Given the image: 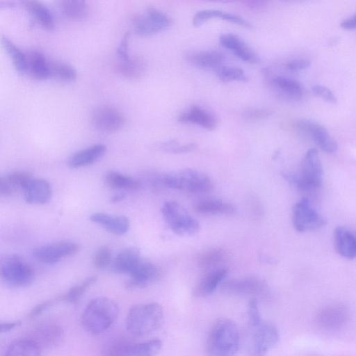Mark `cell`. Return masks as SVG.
Here are the masks:
<instances>
[{
	"label": "cell",
	"instance_id": "obj_1",
	"mask_svg": "<svg viewBox=\"0 0 356 356\" xmlns=\"http://www.w3.org/2000/svg\"><path fill=\"white\" fill-rule=\"evenodd\" d=\"M245 339L247 356H266L280 340L277 327L273 323L262 318L255 298H252L248 303V327Z\"/></svg>",
	"mask_w": 356,
	"mask_h": 356
},
{
	"label": "cell",
	"instance_id": "obj_2",
	"mask_svg": "<svg viewBox=\"0 0 356 356\" xmlns=\"http://www.w3.org/2000/svg\"><path fill=\"white\" fill-rule=\"evenodd\" d=\"M119 312V307L115 301L107 297H97L91 300L83 309L81 323L88 332L99 334L115 323Z\"/></svg>",
	"mask_w": 356,
	"mask_h": 356
},
{
	"label": "cell",
	"instance_id": "obj_3",
	"mask_svg": "<svg viewBox=\"0 0 356 356\" xmlns=\"http://www.w3.org/2000/svg\"><path fill=\"white\" fill-rule=\"evenodd\" d=\"M240 346V333L232 320L222 318L213 323L207 340L209 356H235Z\"/></svg>",
	"mask_w": 356,
	"mask_h": 356
},
{
	"label": "cell",
	"instance_id": "obj_4",
	"mask_svg": "<svg viewBox=\"0 0 356 356\" xmlns=\"http://www.w3.org/2000/svg\"><path fill=\"white\" fill-rule=\"evenodd\" d=\"M163 309L157 302L132 306L125 318V327L134 337H145L157 331L163 322Z\"/></svg>",
	"mask_w": 356,
	"mask_h": 356
},
{
	"label": "cell",
	"instance_id": "obj_5",
	"mask_svg": "<svg viewBox=\"0 0 356 356\" xmlns=\"http://www.w3.org/2000/svg\"><path fill=\"white\" fill-rule=\"evenodd\" d=\"M283 177L300 191H314L322 185L323 170L317 149L311 148L301 163L300 172H284Z\"/></svg>",
	"mask_w": 356,
	"mask_h": 356
},
{
	"label": "cell",
	"instance_id": "obj_6",
	"mask_svg": "<svg viewBox=\"0 0 356 356\" xmlns=\"http://www.w3.org/2000/svg\"><path fill=\"white\" fill-rule=\"evenodd\" d=\"M156 184L169 188L191 193H204L212 190L213 183L204 173L184 169L160 175L156 178Z\"/></svg>",
	"mask_w": 356,
	"mask_h": 356
},
{
	"label": "cell",
	"instance_id": "obj_7",
	"mask_svg": "<svg viewBox=\"0 0 356 356\" xmlns=\"http://www.w3.org/2000/svg\"><path fill=\"white\" fill-rule=\"evenodd\" d=\"M1 279L14 287H26L32 284L35 278L33 268L17 254L6 256L1 261Z\"/></svg>",
	"mask_w": 356,
	"mask_h": 356
},
{
	"label": "cell",
	"instance_id": "obj_8",
	"mask_svg": "<svg viewBox=\"0 0 356 356\" xmlns=\"http://www.w3.org/2000/svg\"><path fill=\"white\" fill-rule=\"evenodd\" d=\"M161 213L170 229L179 236H191L200 229L198 221L191 216L178 202H165L161 207Z\"/></svg>",
	"mask_w": 356,
	"mask_h": 356
},
{
	"label": "cell",
	"instance_id": "obj_9",
	"mask_svg": "<svg viewBox=\"0 0 356 356\" xmlns=\"http://www.w3.org/2000/svg\"><path fill=\"white\" fill-rule=\"evenodd\" d=\"M162 348L159 339L134 343L118 341L108 345L104 350L105 356H156Z\"/></svg>",
	"mask_w": 356,
	"mask_h": 356
},
{
	"label": "cell",
	"instance_id": "obj_10",
	"mask_svg": "<svg viewBox=\"0 0 356 356\" xmlns=\"http://www.w3.org/2000/svg\"><path fill=\"white\" fill-rule=\"evenodd\" d=\"M294 228L300 232L321 228L327 223L326 219L312 207L307 198H302L295 204L292 211Z\"/></svg>",
	"mask_w": 356,
	"mask_h": 356
},
{
	"label": "cell",
	"instance_id": "obj_11",
	"mask_svg": "<svg viewBox=\"0 0 356 356\" xmlns=\"http://www.w3.org/2000/svg\"><path fill=\"white\" fill-rule=\"evenodd\" d=\"M172 20L163 12L151 7L134 18L135 32L143 36L153 35L170 26Z\"/></svg>",
	"mask_w": 356,
	"mask_h": 356
},
{
	"label": "cell",
	"instance_id": "obj_12",
	"mask_svg": "<svg viewBox=\"0 0 356 356\" xmlns=\"http://www.w3.org/2000/svg\"><path fill=\"white\" fill-rule=\"evenodd\" d=\"M350 317L349 309L343 304L333 303L322 307L317 313V325L326 331H337L343 328Z\"/></svg>",
	"mask_w": 356,
	"mask_h": 356
},
{
	"label": "cell",
	"instance_id": "obj_13",
	"mask_svg": "<svg viewBox=\"0 0 356 356\" xmlns=\"http://www.w3.org/2000/svg\"><path fill=\"white\" fill-rule=\"evenodd\" d=\"M266 84L280 97L286 100H298L303 95L301 83L291 77L275 75L265 69L263 72Z\"/></svg>",
	"mask_w": 356,
	"mask_h": 356
},
{
	"label": "cell",
	"instance_id": "obj_14",
	"mask_svg": "<svg viewBox=\"0 0 356 356\" xmlns=\"http://www.w3.org/2000/svg\"><path fill=\"white\" fill-rule=\"evenodd\" d=\"M94 126L104 133H114L121 129L125 123V117L118 108L109 105H101L92 112Z\"/></svg>",
	"mask_w": 356,
	"mask_h": 356
},
{
	"label": "cell",
	"instance_id": "obj_15",
	"mask_svg": "<svg viewBox=\"0 0 356 356\" xmlns=\"http://www.w3.org/2000/svg\"><path fill=\"white\" fill-rule=\"evenodd\" d=\"M296 129L309 136L323 152L334 153L338 148L337 143L327 130L317 122L302 119L296 123Z\"/></svg>",
	"mask_w": 356,
	"mask_h": 356
},
{
	"label": "cell",
	"instance_id": "obj_16",
	"mask_svg": "<svg viewBox=\"0 0 356 356\" xmlns=\"http://www.w3.org/2000/svg\"><path fill=\"white\" fill-rule=\"evenodd\" d=\"M221 289L224 293L233 296L260 295L266 292L267 284L259 277L245 276L224 281Z\"/></svg>",
	"mask_w": 356,
	"mask_h": 356
},
{
	"label": "cell",
	"instance_id": "obj_17",
	"mask_svg": "<svg viewBox=\"0 0 356 356\" xmlns=\"http://www.w3.org/2000/svg\"><path fill=\"white\" fill-rule=\"evenodd\" d=\"M80 250V245L74 242L61 241L42 245L33 250V256L44 264H54L60 259L72 256Z\"/></svg>",
	"mask_w": 356,
	"mask_h": 356
},
{
	"label": "cell",
	"instance_id": "obj_18",
	"mask_svg": "<svg viewBox=\"0 0 356 356\" xmlns=\"http://www.w3.org/2000/svg\"><path fill=\"white\" fill-rule=\"evenodd\" d=\"M161 275V270L156 264L141 259L129 274V279L125 282V287L129 290L145 288L156 282Z\"/></svg>",
	"mask_w": 356,
	"mask_h": 356
},
{
	"label": "cell",
	"instance_id": "obj_19",
	"mask_svg": "<svg viewBox=\"0 0 356 356\" xmlns=\"http://www.w3.org/2000/svg\"><path fill=\"white\" fill-rule=\"evenodd\" d=\"M27 337L34 341L41 348H51L62 343L65 332L58 324L44 322L34 327Z\"/></svg>",
	"mask_w": 356,
	"mask_h": 356
},
{
	"label": "cell",
	"instance_id": "obj_20",
	"mask_svg": "<svg viewBox=\"0 0 356 356\" xmlns=\"http://www.w3.org/2000/svg\"><path fill=\"white\" fill-rule=\"evenodd\" d=\"M178 121L197 125L206 130L213 131L218 125L217 118L204 108L194 105L178 116Z\"/></svg>",
	"mask_w": 356,
	"mask_h": 356
},
{
	"label": "cell",
	"instance_id": "obj_21",
	"mask_svg": "<svg viewBox=\"0 0 356 356\" xmlns=\"http://www.w3.org/2000/svg\"><path fill=\"white\" fill-rule=\"evenodd\" d=\"M227 272L228 270L225 267L205 271L193 288V296L203 298L211 294L223 282Z\"/></svg>",
	"mask_w": 356,
	"mask_h": 356
},
{
	"label": "cell",
	"instance_id": "obj_22",
	"mask_svg": "<svg viewBox=\"0 0 356 356\" xmlns=\"http://www.w3.org/2000/svg\"><path fill=\"white\" fill-rule=\"evenodd\" d=\"M25 201L29 204H43L52 195L50 184L44 179L33 178L22 189Z\"/></svg>",
	"mask_w": 356,
	"mask_h": 356
},
{
	"label": "cell",
	"instance_id": "obj_23",
	"mask_svg": "<svg viewBox=\"0 0 356 356\" xmlns=\"http://www.w3.org/2000/svg\"><path fill=\"white\" fill-rule=\"evenodd\" d=\"M219 40L223 47L232 51L239 59L250 63L259 62L258 56L237 35L232 33L222 34Z\"/></svg>",
	"mask_w": 356,
	"mask_h": 356
},
{
	"label": "cell",
	"instance_id": "obj_24",
	"mask_svg": "<svg viewBox=\"0 0 356 356\" xmlns=\"http://www.w3.org/2000/svg\"><path fill=\"white\" fill-rule=\"evenodd\" d=\"M187 62L202 70H217L223 65L224 55L217 51L207 50L190 52L186 54Z\"/></svg>",
	"mask_w": 356,
	"mask_h": 356
},
{
	"label": "cell",
	"instance_id": "obj_25",
	"mask_svg": "<svg viewBox=\"0 0 356 356\" xmlns=\"http://www.w3.org/2000/svg\"><path fill=\"white\" fill-rule=\"evenodd\" d=\"M211 19H220L246 29L253 28L252 24L241 16L217 9H206L197 12L193 16L192 22L194 26L198 27Z\"/></svg>",
	"mask_w": 356,
	"mask_h": 356
},
{
	"label": "cell",
	"instance_id": "obj_26",
	"mask_svg": "<svg viewBox=\"0 0 356 356\" xmlns=\"http://www.w3.org/2000/svg\"><path fill=\"white\" fill-rule=\"evenodd\" d=\"M90 220L115 235L127 233L130 226L129 219L124 216H112L99 212L92 213Z\"/></svg>",
	"mask_w": 356,
	"mask_h": 356
},
{
	"label": "cell",
	"instance_id": "obj_27",
	"mask_svg": "<svg viewBox=\"0 0 356 356\" xmlns=\"http://www.w3.org/2000/svg\"><path fill=\"white\" fill-rule=\"evenodd\" d=\"M334 244L337 252L347 259L356 258V234L343 227L334 231Z\"/></svg>",
	"mask_w": 356,
	"mask_h": 356
},
{
	"label": "cell",
	"instance_id": "obj_28",
	"mask_svg": "<svg viewBox=\"0 0 356 356\" xmlns=\"http://www.w3.org/2000/svg\"><path fill=\"white\" fill-rule=\"evenodd\" d=\"M106 152V147L96 144L76 152L68 159L67 165L71 168L88 166L99 160Z\"/></svg>",
	"mask_w": 356,
	"mask_h": 356
},
{
	"label": "cell",
	"instance_id": "obj_29",
	"mask_svg": "<svg viewBox=\"0 0 356 356\" xmlns=\"http://www.w3.org/2000/svg\"><path fill=\"white\" fill-rule=\"evenodd\" d=\"M26 55V71L32 78L38 80L50 76L49 61L40 51H31Z\"/></svg>",
	"mask_w": 356,
	"mask_h": 356
},
{
	"label": "cell",
	"instance_id": "obj_30",
	"mask_svg": "<svg viewBox=\"0 0 356 356\" xmlns=\"http://www.w3.org/2000/svg\"><path fill=\"white\" fill-rule=\"evenodd\" d=\"M141 259L140 250L137 248H124L114 259L111 270L116 273L129 275Z\"/></svg>",
	"mask_w": 356,
	"mask_h": 356
},
{
	"label": "cell",
	"instance_id": "obj_31",
	"mask_svg": "<svg viewBox=\"0 0 356 356\" xmlns=\"http://www.w3.org/2000/svg\"><path fill=\"white\" fill-rule=\"evenodd\" d=\"M42 348L29 337L12 342L6 348L3 356H41Z\"/></svg>",
	"mask_w": 356,
	"mask_h": 356
},
{
	"label": "cell",
	"instance_id": "obj_32",
	"mask_svg": "<svg viewBox=\"0 0 356 356\" xmlns=\"http://www.w3.org/2000/svg\"><path fill=\"white\" fill-rule=\"evenodd\" d=\"M195 210L202 214H234L235 207L219 199H206L197 202Z\"/></svg>",
	"mask_w": 356,
	"mask_h": 356
},
{
	"label": "cell",
	"instance_id": "obj_33",
	"mask_svg": "<svg viewBox=\"0 0 356 356\" xmlns=\"http://www.w3.org/2000/svg\"><path fill=\"white\" fill-rule=\"evenodd\" d=\"M23 3L26 10L42 28L46 30L54 29V17L47 6L37 1H26Z\"/></svg>",
	"mask_w": 356,
	"mask_h": 356
},
{
	"label": "cell",
	"instance_id": "obj_34",
	"mask_svg": "<svg viewBox=\"0 0 356 356\" xmlns=\"http://www.w3.org/2000/svg\"><path fill=\"white\" fill-rule=\"evenodd\" d=\"M145 63L138 57H128L122 60H118V72L124 77L135 79L141 77L145 71Z\"/></svg>",
	"mask_w": 356,
	"mask_h": 356
},
{
	"label": "cell",
	"instance_id": "obj_35",
	"mask_svg": "<svg viewBox=\"0 0 356 356\" xmlns=\"http://www.w3.org/2000/svg\"><path fill=\"white\" fill-rule=\"evenodd\" d=\"M227 254L222 248H211L201 253L197 259L198 267L205 271L220 268Z\"/></svg>",
	"mask_w": 356,
	"mask_h": 356
},
{
	"label": "cell",
	"instance_id": "obj_36",
	"mask_svg": "<svg viewBox=\"0 0 356 356\" xmlns=\"http://www.w3.org/2000/svg\"><path fill=\"white\" fill-rule=\"evenodd\" d=\"M104 182L108 187L115 189L134 190L140 186V181L137 179L116 171L107 172L104 175Z\"/></svg>",
	"mask_w": 356,
	"mask_h": 356
},
{
	"label": "cell",
	"instance_id": "obj_37",
	"mask_svg": "<svg viewBox=\"0 0 356 356\" xmlns=\"http://www.w3.org/2000/svg\"><path fill=\"white\" fill-rule=\"evenodd\" d=\"M97 280L96 276H90L86 278L80 283L70 288L63 295L57 297V301L75 303L78 302L85 292L93 285Z\"/></svg>",
	"mask_w": 356,
	"mask_h": 356
},
{
	"label": "cell",
	"instance_id": "obj_38",
	"mask_svg": "<svg viewBox=\"0 0 356 356\" xmlns=\"http://www.w3.org/2000/svg\"><path fill=\"white\" fill-rule=\"evenodd\" d=\"M1 42L4 49L12 59L15 69L20 73L26 71V55L13 41L6 36H2Z\"/></svg>",
	"mask_w": 356,
	"mask_h": 356
},
{
	"label": "cell",
	"instance_id": "obj_39",
	"mask_svg": "<svg viewBox=\"0 0 356 356\" xmlns=\"http://www.w3.org/2000/svg\"><path fill=\"white\" fill-rule=\"evenodd\" d=\"M60 8L63 14L71 19H81L88 13L86 2L82 0L62 1H60Z\"/></svg>",
	"mask_w": 356,
	"mask_h": 356
},
{
	"label": "cell",
	"instance_id": "obj_40",
	"mask_svg": "<svg viewBox=\"0 0 356 356\" xmlns=\"http://www.w3.org/2000/svg\"><path fill=\"white\" fill-rule=\"evenodd\" d=\"M50 76L64 81H72L77 76L76 70L72 65L60 61H49Z\"/></svg>",
	"mask_w": 356,
	"mask_h": 356
},
{
	"label": "cell",
	"instance_id": "obj_41",
	"mask_svg": "<svg viewBox=\"0 0 356 356\" xmlns=\"http://www.w3.org/2000/svg\"><path fill=\"white\" fill-rule=\"evenodd\" d=\"M216 72L218 78L222 82L248 81L245 72L237 67L222 65Z\"/></svg>",
	"mask_w": 356,
	"mask_h": 356
},
{
	"label": "cell",
	"instance_id": "obj_42",
	"mask_svg": "<svg viewBox=\"0 0 356 356\" xmlns=\"http://www.w3.org/2000/svg\"><path fill=\"white\" fill-rule=\"evenodd\" d=\"M3 177L15 191L16 189L22 190L33 179V175L29 171H15Z\"/></svg>",
	"mask_w": 356,
	"mask_h": 356
},
{
	"label": "cell",
	"instance_id": "obj_43",
	"mask_svg": "<svg viewBox=\"0 0 356 356\" xmlns=\"http://www.w3.org/2000/svg\"><path fill=\"white\" fill-rule=\"evenodd\" d=\"M159 147L163 151L168 153L182 154L195 150L197 145L195 143L180 144L176 140H170L161 143Z\"/></svg>",
	"mask_w": 356,
	"mask_h": 356
},
{
	"label": "cell",
	"instance_id": "obj_44",
	"mask_svg": "<svg viewBox=\"0 0 356 356\" xmlns=\"http://www.w3.org/2000/svg\"><path fill=\"white\" fill-rule=\"evenodd\" d=\"M111 262V251L107 246L100 247L95 253L92 264L95 268L102 270Z\"/></svg>",
	"mask_w": 356,
	"mask_h": 356
},
{
	"label": "cell",
	"instance_id": "obj_45",
	"mask_svg": "<svg viewBox=\"0 0 356 356\" xmlns=\"http://www.w3.org/2000/svg\"><path fill=\"white\" fill-rule=\"evenodd\" d=\"M243 117L248 120H259L268 118L271 111L266 108H248L243 112Z\"/></svg>",
	"mask_w": 356,
	"mask_h": 356
},
{
	"label": "cell",
	"instance_id": "obj_46",
	"mask_svg": "<svg viewBox=\"0 0 356 356\" xmlns=\"http://www.w3.org/2000/svg\"><path fill=\"white\" fill-rule=\"evenodd\" d=\"M312 92L315 96L321 98L328 103L335 104L337 101L335 95L324 86L319 84L314 85L312 87Z\"/></svg>",
	"mask_w": 356,
	"mask_h": 356
},
{
	"label": "cell",
	"instance_id": "obj_47",
	"mask_svg": "<svg viewBox=\"0 0 356 356\" xmlns=\"http://www.w3.org/2000/svg\"><path fill=\"white\" fill-rule=\"evenodd\" d=\"M129 39V33L128 32L124 35L117 48L118 60H122L129 57L128 53Z\"/></svg>",
	"mask_w": 356,
	"mask_h": 356
},
{
	"label": "cell",
	"instance_id": "obj_48",
	"mask_svg": "<svg viewBox=\"0 0 356 356\" xmlns=\"http://www.w3.org/2000/svg\"><path fill=\"white\" fill-rule=\"evenodd\" d=\"M55 302H57V300L55 299L54 300H49L44 302H42L38 305H36L33 309L30 311V312L28 314L29 318H33L41 314H42L44 311H46L47 309L51 307Z\"/></svg>",
	"mask_w": 356,
	"mask_h": 356
},
{
	"label": "cell",
	"instance_id": "obj_49",
	"mask_svg": "<svg viewBox=\"0 0 356 356\" xmlns=\"http://www.w3.org/2000/svg\"><path fill=\"white\" fill-rule=\"evenodd\" d=\"M310 62L304 58H296L288 61L286 67L291 71H299L307 68Z\"/></svg>",
	"mask_w": 356,
	"mask_h": 356
},
{
	"label": "cell",
	"instance_id": "obj_50",
	"mask_svg": "<svg viewBox=\"0 0 356 356\" xmlns=\"http://www.w3.org/2000/svg\"><path fill=\"white\" fill-rule=\"evenodd\" d=\"M246 8L252 11H262L267 7L268 2L261 0H245L241 1Z\"/></svg>",
	"mask_w": 356,
	"mask_h": 356
},
{
	"label": "cell",
	"instance_id": "obj_51",
	"mask_svg": "<svg viewBox=\"0 0 356 356\" xmlns=\"http://www.w3.org/2000/svg\"><path fill=\"white\" fill-rule=\"evenodd\" d=\"M341 27L346 30L356 29V13L343 19L340 24Z\"/></svg>",
	"mask_w": 356,
	"mask_h": 356
},
{
	"label": "cell",
	"instance_id": "obj_52",
	"mask_svg": "<svg viewBox=\"0 0 356 356\" xmlns=\"http://www.w3.org/2000/svg\"><path fill=\"white\" fill-rule=\"evenodd\" d=\"M21 325L20 321H9L1 323V332H8Z\"/></svg>",
	"mask_w": 356,
	"mask_h": 356
},
{
	"label": "cell",
	"instance_id": "obj_53",
	"mask_svg": "<svg viewBox=\"0 0 356 356\" xmlns=\"http://www.w3.org/2000/svg\"><path fill=\"white\" fill-rule=\"evenodd\" d=\"M14 192V190L11 188V186L8 184V183L6 181L3 177H1L0 179V193L2 196H9L12 195Z\"/></svg>",
	"mask_w": 356,
	"mask_h": 356
},
{
	"label": "cell",
	"instance_id": "obj_54",
	"mask_svg": "<svg viewBox=\"0 0 356 356\" xmlns=\"http://www.w3.org/2000/svg\"><path fill=\"white\" fill-rule=\"evenodd\" d=\"M124 197H125V195L124 193H119L114 195L112 197L111 201L113 202H118L122 201Z\"/></svg>",
	"mask_w": 356,
	"mask_h": 356
}]
</instances>
